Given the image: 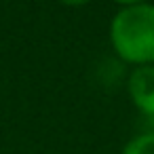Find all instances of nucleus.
Returning <instances> with one entry per match:
<instances>
[{
    "label": "nucleus",
    "instance_id": "obj_1",
    "mask_svg": "<svg viewBox=\"0 0 154 154\" xmlns=\"http://www.w3.org/2000/svg\"><path fill=\"white\" fill-rule=\"evenodd\" d=\"M110 45L116 57L133 68L154 66V5L120 7L110 21Z\"/></svg>",
    "mask_w": 154,
    "mask_h": 154
},
{
    "label": "nucleus",
    "instance_id": "obj_5",
    "mask_svg": "<svg viewBox=\"0 0 154 154\" xmlns=\"http://www.w3.org/2000/svg\"><path fill=\"white\" fill-rule=\"evenodd\" d=\"M118 7H131V5H141V2H150V0H112Z\"/></svg>",
    "mask_w": 154,
    "mask_h": 154
},
{
    "label": "nucleus",
    "instance_id": "obj_2",
    "mask_svg": "<svg viewBox=\"0 0 154 154\" xmlns=\"http://www.w3.org/2000/svg\"><path fill=\"white\" fill-rule=\"evenodd\" d=\"M127 93L143 116L154 118V66L133 68L127 78Z\"/></svg>",
    "mask_w": 154,
    "mask_h": 154
},
{
    "label": "nucleus",
    "instance_id": "obj_4",
    "mask_svg": "<svg viewBox=\"0 0 154 154\" xmlns=\"http://www.w3.org/2000/svg\"><path fill=\"white\" fill-rule=\"evenodd\" d=\"M61 5H66V7H85V5H89L91 0H59Z\"/></svg>",
    "mask_w": 154,
    "mask_h": 154
},
{
    "label": "nucleus",
    "instance_id": "obj_3",
    "mask_svg": "<svg viewBox=\"0 0 154 154\" xmlns=\"http://www.w3.org/2000/svg\"><path fill=\"white\" fill-rule=\"evenodd\" d=\"M120 154H154V131L148 133H139L135 137H131Z\"/></svg>",
    "mask_w": 154,
    "mask_h": 154
}]
</instances>
